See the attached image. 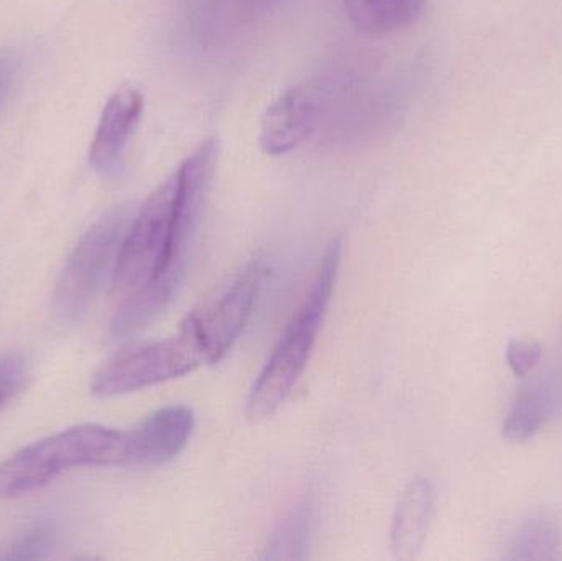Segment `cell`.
I'll list each match as a JSON object with an SVG mask.
<instances>
[{
  "instance_id": "obj_1",
  "label": "cell",
  "mask_w": 562,
  "mask_h": 561,
  "mask_svg": "<svg viewBox=\"0 0 562 561\" xmlns=\"http://www.w3.org/2000/svg\"><path fill=\"white\" fill-rule=\"evenodd\" d=\"M85 467H128L127 431L79 425L23 448L0 464V501L25 496Z\"/></svg>"
},
{
  "instance_id": "obj_12",
  "label": "cell",
  "mask_w": 562,
  "mask_h": 561,
  "mask_svg": "<svg viewBox=\"0 0 562 561\" xmlns=\"http://www.w3.org/2000/svg\"><path fill=\"white\" fill-rule=\"evenodd\" d=\"M344 5L359 32L385 36L413 25L425 12L426 0H344Z\"/></svg>"
},
{
  "instance_id": "obj_10",
  "label": "cell",
  "mask_w": 562,
  "mask_h": 561,
  "mask_svg": "<svg viewBox=\"0 0 562 561\" xmlns=\"http://www.w3.org/2000/svg\"><path fill=\"white\" fill-rule=\"evenodd\" d=\"M316 124V108L304 89L290 88L263 112L260 121V148L281 157L304 144Z\"/></svg>"
},
{
  "instance_id": "obj_16",
  "label": "cell",
  "mask_w": 562,
  "mask_h": 561,
  "mask_svg": "<svg viewBox=\"0 0 562 561\" xmlns=\"http://www.w3.org/2000/svg\"><path fill=\"white\" fill-rule=\"evenodd\" d=\"M58 530L49 520L33 524L26 527L20 536L15 537L12 543L7 547L5 552L0 556L2 560H40L48 557L56 543Z\"/></svg>"
},
{
  "instance_id": "obj_6",
  "label": "cell",
  "mask_w": 562,
  "mask_h": 561,
  "mask_svg": "<svg viewBox=\"0 0 562 561\" xmlns=\"http://www.w3.org/2000/svg\"><path fill=\"white\" fill-rule=\"evenodd\" d=\"M217 154H220V144L216 138H207L203 144L198 145L190 157L184 158L183 164L175 171L177 198H175L173 239H171L167 272L161 280V287L173 296L177 295L178 289L187 277L194 237H196L214 171H216Z\"/></svg>"
},
{
  "instance_id": "obj_5",
  "label": "cell",
  "mask_w": 562,
  "mask_h": 561,
  "mask_svg": "<svg viewBox=\"0 0 562 561\" xmlns=\"http://www.w3.org/2000/svg\"><path fill=\"white\" fill-rule=\"evenodd\" d=\"M207 362L203 339L191 316L181 323L173 338L148 343L119 352L92 379V394L117 397L183 378Z\"/></svg>"
},
{
  "instance_id": "obj_9",
  "label": "cell",
  "mask_w": 562,
  "mask_h": 561,
  "mask_svg": "<svg viewBox=\"0 0 562 561\" xmlns=\"http://www.w3.org/2000/svg\"><path fill=\"white\" fill-rule=\"evenodd\" d=\"M142 112L144 96L138 89L124 86L109 98L89 148V161L98 173H117Z\"/></svg>"
},
{
  "instance_id": "obj_7",
  "label": "cell",
  "mask_w": 562,
  "mask_h": 561,
  "mask_svg": "<svg viewBox=\"0 0 562 561\" xmlns=\"http://www.w3.org/2000/svg\"><path fill=\"white\" fill-rule=\"evenodd\" d=\"M267 269L260 260L250 262L231 285L203 312L191 313L207 352V362L216 364L239 339L252 315L266 280Z\"/></svg>"
},
{
  "instance_id": "obj_4",
  "label": "cell",
  "mask_w": 562,
  "mask_h": 561,
  "mask_svg": "<svg viewBox=\"0 0 562 561\" xmlns=\"http://www.w3.org/2000/svg\"><path fill=\"white\" fill-rule=\"evenodd\" d=\"M134 214L132 207H114L81 237L53 296V310L61 322H79L104 287L112 285L122 243Z\"/></svg>"
},
{
  "instance_id": "obj_14",
  "label": "cell",
  "mask_w": 562,
  "mask_h": 561,
  "mask_svg": "<svg viewBox=\"0 0 562 561\" xmlns=\"http://www.w3.org/2000/svg\"><path fill=\"white\" fill-rule=\"evenodd\" d=\"M561 542L560 523L550 514H535L515 532L505 560H554L560 556Z\"/></svg>"
},
{
  "instance_id": "obj_17",
  "label": "cell",
  "mask_w": 562,
  "mask_h": 561,
  "mask_svg": "<svg viewBox=\"0 0 562 561\" xmlns=\"http://www.w3.org/2000/svg\"><path fill=\"white\" fill-rule=\"evenodd\" d=\"M26 378L29 368L22 356L9 352L0 358V408L22 391Z\"/></svg>"
},
{
  "instance_id": "obj_3",
  "label": "cell",
  "mask_w": 562,
  "mask_h": 561,
  "mask_svg": "<svg viewBox=\"0 0 562 561\" xmlns=\"http://www.w3.org/2000/svg\"><path fill=\"white\" fill-rule=\"evenodd\" d=\"M177 177L171 173L132 217L115 267L112 290L124 300L148 289L173 302L161 287L173 239Z\"/></svg>"
},
{
  "instance_id": "obj_15",
  "label": "cell",
  "mask_w": 562,
  "mask_h": 561,
  "mask_svg": "<svg viewBox=\"0 0 562 561\" xmlns=\"http://www.w3.org/2000/svg\"><path fill=\"white\" fill-rule=\"evenodd\" d=\"M314 526L313 501H301L281 519L266 547L267 560L306 559Z\"/></svg>"
},
{
  "instance_id": "obj_13",
  "label": "cell",
  "mask_w": 562,
  "mask_h": 561,
  "mask_svg": "<svg viewBox=\"0 0 562 561\" xmlns=\"http://www.w3.org/2000/svg\"><path fill=\"white\" fill-rule=\"evenodd\" d=\"M560 407V395L551 385H537L525 391L512 405L504 422L507 440L524 444L531 440Z\"/></svg>"
},
{
  "instance_id": "obj_18",
  "label": "cell",
  "mask_w": 562,
  "mask_h": 561,
  "mask_svg": "<svg viewBox=\"0 0 562 561\" xmlns=\"http://www.w3.org/2000/svg\"><path fill=\"white\" fill-rule=\"evenodd\" d=\"M541 352V345L535 339H510L505 356L514 374L527 378L540 364Z\"/></svg>"
},
{
  "instance_id": "obj_11",
  "label": "cell",
  "mask_w": 562,
  "mask_h": 561,
  "mask_svg": "<svg viewBox=\"0 0 562 561\" xmlns=\"http://www.w3.org/2000/svg\"><path fill=\"white\" fill-rule=\"evenodd\" d=\"M435 506V486L428 478H416L405 487L392 523V550L395 559H418L428 539Z\"/></svg>"
},
{
  "instance_id": "obj_8",
  "label": "cell",
  "mask_w": 562,
  "mask_h": 561,
  "mask_svg": "<svg viewBox=\"0 0 562 561\" xmlns=\"http://www.w3.org/2000/svg\"><path fill=\"white\" fill-rule=\"evenodd\" d=\"M194 414L187 405H170L148 415L127 431L128 467H157L175 460L187 447Z\"/></svg>"
},
{
  "instance_id": "obj_19",
  "label": "cell",
  "mask_w": 562,
  "mask_h": 561,
  "mask_svg": "<svg viewBox=\"0 0 562 561\" xmlns=\"http://www.w3.org/2000/svg\"><path fill=\"white\" fill-rule=\"evenodd\" d=\"M7 72H9V65L3 59H0V98H2L3 91H5Z\"/></svg>"
},
{
  "instance_id": "obj_2",
  "label": "cell",
  "mask_w": 562,
  "mask_h": 561,
  "mask_svg": "<svg viewBox=\"0 0 562 561\" xmlns=\"http://www.w3.org/2000/svg\"><path fill=\"white\" fill-rule=\"evenodd\" d=\"M340 253L342 244L339 239L334 240L324 256L310 295L284 329L279 345L257 378L247 401V415L252 420L276 414L303 375L333 295Z\"/></svg>"
}]
</instances>
